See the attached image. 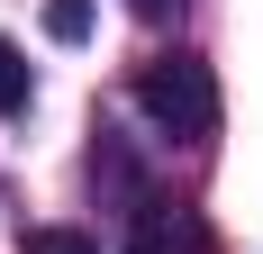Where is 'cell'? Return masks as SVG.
Masks as SVG:
<instances>
[{
	"instance_id": "1",
	"label": "cell",
	"mask_w": 263,
	"mask_h": 254,
	"mask_svg": "<svg viewBox=\"0 0 263 254\" xmlns=\"http://www.w3.org/2000/svg\"><path fill=\"white\" fill-rule=\"evenodd\" d=\"M136 109H145L163 136L200 146V136H218V73L200 55H155V64L136 73Z\"/></svg>"
},
{
	"instance_id": "2",
	"label": "cell",
	"mask_w": 263,
	"mask_h": 254,
	"mask_svg": "<svg viewBox=\"0 0 263 254\" xmlns=\"http://www.w3.org/2000/svg\"><path fill=\"white\" fill-rule=\"evenodd\" d=\"M127 254H209V227H200V218H191V209H145V218H136V245Z\"/></svg>"
},
{
	"instance_id": "3",
	"label": "cell",
	"mask_w": 263,
	"mask_h": 254,
	"mask_svg": "<svg viewBox=\"0 0 263 254\" xmlns=\"http://www.w3.org/2000/svg\"><path fill=\"white\" fill-rule=\"evenodd\" d=\"M9 109H27V55L0 37V118H9Z\"/></svg>"
},
{
	"instance_id": "4",
	"label": "cell",
	"mask_w": 263,
	"mask_h": 254,
	"mask_svg": "<svg viewBox=\"0 0 263 254\" xmlns=\"http://www.w3.org/2000/svg\"><path fill=\"white\" fill-rule=\"evenodd\" d=\"M46 37H91V0H46Z\"/></svg>"
},
{
	"instance_id": "5",
	"label": "cell",
	"mask_w": 263,
	"mask_h": 254,
	"mask_svg": "<svg viewBox=\"0 0 263 254\" xmlns=\"http://www.w3.org/2000/svg\"><path fill=\"white\" fill-rule=\"evenodd\" d=\"M18 254H100V245H91L82 227H36V236H27Z\"/></svg>"
},
{
	"instance_id": "6",
	"label": "cell",
	"mask_w": 263,
	"mask_h": 254,
	"mask_svg": "<svg viewBox=\"0 0 263 254\" xmlns=\"http://www.w3.org/2000/svg\"><path fill=\"white\" fill-rule=\"evenodd\" d=\"M136 19H173V9H182V0H127Z\"/></svg>"
}]
</instances>
